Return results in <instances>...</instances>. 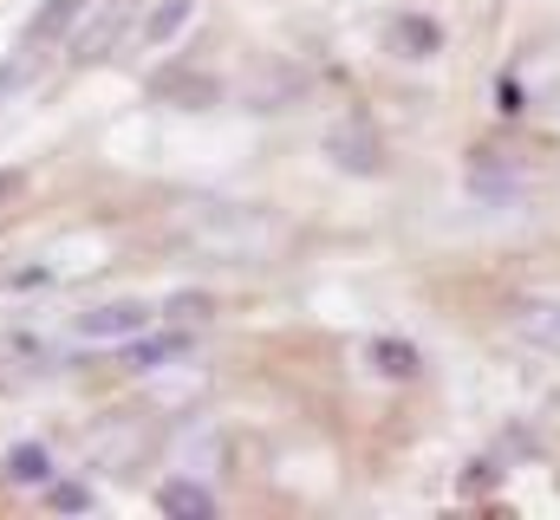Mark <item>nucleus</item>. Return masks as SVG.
Returning <instances> with one entry per match:
<instances>
[{
  "label": "nucleus",
  "mask_w": 560,
  "mask_h": 520,
  "mask_svg": "<svg viewBox=\"0 0 560 520\" xmlns=\"http://www.w3.org/2000/svg\"><path fill=\"white\" fill-rule=\"evenodd\" d=\"M150 332H156V326H150ZM150 332L125 339L131 371H156V365H170V358H183V352H189V339H183V332H163V339H150Z\"/></svg>",
  "instance_id": "obj_12"
},
{
  "label": "nucleus",
  "mask_w": 560,
  "mask_h": 520,
  "mask_svg": "<svg viewBox=\"0 0 560 520\" xmlns=\"http://www.w3.org/2000/svg\"><path fill=\"white\" fill-rule=\"evenodd\" d=\"M150 456H156V423H150L143 410H112V416L85 436V462L105 469V475H131Z\"/></svg>",
  "instance_id": "obj_3"
},
{
  "label": "nucleus",
  "mask_w": 560,
  "mask_h": 520,
  "mask_svg": "<svg viewBox=\"0 0 560 520\" xmlns=\"http://www.w3.org/2000/svg\"><path fill=\"white\" fill-rule=\"evenodd\" d=\"M509 326H515V339L535 345L541 358H560V299L555 293H522V299L509 306Z\"/></svg>",
  "instance_id": "obj_6"
},
{
  "label": "nucleus",
  "mask_w": 560,
  "mask_h": 520,
  "mask_svg": "<svg viewBox=\"0 0 560 520\" xmlns=\"http://www.w3.org/2000/svg\"><path fill=\"white\" fill-rule=\"evenodd\" d=\"M92 267H105V241L85 228H66V235H46L33 248H13L0 260V286L7 293H52V286L85 280Z\"/></svg>",
  "instance_id": "obj_2"
},
{
  "label": "nucleus",
  "mask_w": 560,
  "mask_h": 520,
  "mask_svg": "<svg viewBox=\"0 0 560 520\" xmlns=\"http://www.w3.org/2000/svg\"><path fill=\"white\" fill-rule=\"evenodd\" d=\"M131 13H138V0H92L85 20H79L72 39H66V59H72V66H98V59H112V52L125 46Z\"/></svg>",
  "instance_id": "obj_5"
},
{
  "label": "nucleus",
  "mask_w": 560,
  "mask_h": 520,
  "mask_svg": "<svg viewBox=\"0 0 560 520\" xmlns=\"http://www.w3.org/2000/svg\"><path fill=\"white\" fill-rule=\"evenodd\" d=\"M392 46H398V59H436L443 52V26L423 20V13H398L392 20Z\"/></svg>",
  "instance_id": "obj_11"
},
{
  "label": "nucleus",
  "mask_w": 560,
  "mask_h": 520,
  "mask_svg": "<svg viewBox=\"0 0 560 520\" xmlns=\"http://www.w3.org/2000/svg\"><path fill=\"white\" fill-rule=\"evenodd\" d=\"M156 508H163V515H196V520H209V515H215V495H209L202 482H189V475H176V482H163V495H156Z\"/></svg>",
  "instance_id": "obj_13"
},
{
  "label": "nucleus",
  "mask_w": 560,
  "mask_h": 520,
  "mask_svg": "<svg viewBox=\"0 0 560 520\" xmlns=\"http://www.w3.org/2000/svg\"><path fill=\"white\" fill-rule=\"evenodd\" d=\"M85 7H92V0H46V7L26 20L20 46H33V52H46V46H66V39H72V26L85 20Z\"/></svg>",
  "instance_id": "obj_9"
},
{
  "label": "nucleus",
  "mask_w": 560,
  "mask_h": 520,
  "mask_svg": "<svg viewBox=\"0 0 560 520\" xmlns=\"http://www.w3.org/2000/svg\"><path fill=\"white\" fill-rule=\"evenodd\" d=\"M326 156H332L339 169H352V176H378V169H385V143H378V130L365 125V118H352L346 130H332V137H326Z\"/></svg>",
  "instance_id": "obj_7"
},
{
  "label": "nucleus",
  "mask_w": 560,
  "mask_h": 520,
  "mask_svg": "<svg viewBox=\"0 0 560 520\" xmlns=\"http://www.w3.org/2000/svg\"><path fill=\"white\" fill-rule=\"evenodd\" d=\"M495 105L515 118V111H522V85H515V79H495Z\"/></svg>",
  "instance_id": "obj_15"
},
{
  "label": "nucleus",
  "mask_w": 560,
  "mask_h": 520,
  "mask_svg": "<svg viewBox=\"0 0 560 520\" xmlns=\"http://www.w3.org/2000/svg\"><path fill=\"white\" fill-rule=\"evenodd\" d=\"M365 358H372V371L378 378H392V385H411L423 371V352L411 345V339H372L365 345Z\"/></svg>",
  "instance_id": "obj_10"
},
{
  "label": "nucleus",
  "mask_w": 560,
  "mask_h": 520,
  "mask_svg": "<svg viewBox=\"0 0 560 520\" xmlns=\"http://www.w3.org/2000/svg\"><path fill=\"white\" fill-rule=\"evenodd\" d=\"M52 501H59V508H92V495H85V488H59Z\"/></svg>",
  "instance_id": "obj_16"
},
{
  "label": "nucleus",
  "mask_w": 560,
  "mask_h": 520,
  "mask_svg": "<svg viewBox=\"0 0 560 520\" xmlns=\"http://www.w3.org/2000/svg\"><path fill=\"white\" fill-rule=\"evenodd\" d=\"M170 241L215 267H268L287 248V222L268 202H235V196H189L170 209Z\"/></svg>",
  "instance_id": "obj_1"
},
{
  "label": "nucleus",
  "mask_w": 560,
  "mask_h": 520,
  "mask_svg": "<svg viewBox=\"0 0 560 520\" xmlns=\"http://www.w3.org/2000/svg\"><path fill=\"white\" fill-rule=\"evenodd\" d=\"M7 475H13V482H46V475H52V462H46V449H39V442H20V449L7 456Z\"/></svg>",
  "instance_id": "obj_14"
},
{
  "label": "nucleus",
  "mask_w": 560,
  "mask_h": 520,
  "mask_svg": "<svg viewBox=\"0 0 560 520\" xmlns=\"http://www.w3.org/2000/svg\"><path fill=\"white\" fill-rule=\"evenodd\" d=\"M163 319V306L156 299H138V293H125V299H92V306H79L72 319H66V332L79 339V345H125V339H138Z\"/></svg>",
  "instance_id": "obj_4"
},
{
  "label": "nucleus",
  "mask_w": 560,
  "mask_h": 520,
  "mask_svg": "<svg viewBox=\"0 0 560 520\" xmlns=\"http://www.w3.org/2000/svg\"><path fill=\"white\" fill-rule=\"evenodd\" d=\"M196 20V0H150V13L138 20V52H170Z\"/></svg>",
  "instance_id": "obj_8"
}]
</instances>
